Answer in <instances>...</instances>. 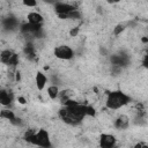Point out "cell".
I'll return each mask as SVG.
<instances>
[{
    "label": "cell",
    "mask_w": 148,
    "mask_h": 148,
    "mask_svg": "<svg viewBox=\"0 0 148 148\" xmlns=\"http://www.w3.org/2000/svg\"><path fill=\"white\" fill-rule=\"evenodd\" d=\"M130 101H131L130 96H127L123 91H120V90L111 91V92L108 94L106 106L111 110H117V109L126 105L127 103H130Z\"/></svg>",
    "instance_id": "6da1fadb"
},
{
    "label": "cell",
    "mask_w": 148,
    "mask_h": 148,
    "mask_svg": "<svg viewBox=\"0 0 148 148\" xmlns=\"http://www.w3.org/2000/svg\"><path fill=\"white\" fill-rule=\"evenodd\" d=\"M32 145H36V146H39V147H44V148H47V147H51V141H50V136H49V133L40 128L39 131L36 132V134L30 139V141Z\"/></svg>",
    "instance_id": "7a4b0ae2"
},
{
    "label": "cell",
    "mask_w": 148,
    "mask_h": 148,
    "mask_svg": "<svg viewBox=\"0 0 148 148\" xmlns=\"http://www.w3.org/2000/svg\"><path fill=\"white\" fill-rule=\"evenodd\" d=\"M54 56L61 60H69L74 57V51L68 45H59L54 49Z\"/></svg>",
    "instance_id": "3957f363"
},
{
    "label": "cell",
    "mask_w": 148,
    "mask_h": 148,
    "mask_svg": "<svg viewBox=\"0 0 148 148\" xmlns=\"http://www.w3.org/2000/svg\"><path fill=\"white\" fill-rule=\"evenodd\" d=\"M74 9H75V7L69 5V3H65V2H57V3H54V10L58 14H69Z\"/></svg>",
    "instance_id": "277c9868"
},
{
    "label": "cell",
    "mask_w": 148,
    "mask_h": 148,
    "mask_svg": "<svg viewBox=\"0 0 148 148\" xmlns=\"http://www.w3.org/2000/svg\"><path fill=\"white\" fill-rule=\"evenodd\" d=\"M99 145L104 148H111L116 145V138L111 134H102L99 138Z\"/></svg>",
    "instance_id": "5b68a950"
},
{
    "label": "cell",
    "mask_w": 148,
    "mask_h": 148,
    "mask_svg": "<svg viewBox=\"0 0 148 148\" xmlns=\"http://www.w3.org/2000/svg\"><path fill=\"white\" fill-rule=\"evenodd\" d=\"M130 125V119L125 114H120L116 120H114V126L118 130H126Z\"/></svg>",
    "instance_id": "8992f818"
},
{
    "label": "cell",
    "mask_w": 148,
    "mask_h": 148,
    "mask_svg": "<svg viewBox=\"0 0 148 148\" xmlns=\"http://www.w3.org/2000/svg\"><path fill=\"white\" fill-rule=\"evenodd\" d=\"M35 81H36V87L38 90H43L46 86V82H47V77L45 76V74L43 72H37L36 74V77H35Z\"/></svg>",
    "instance_id": "52a82bcc"
},
{
    "label": "cell",
    "mask_w": 148,
    "mask_h": 148,
    "mask_svg": "<svg viewBox=\"0 0 148 148\" xmlns=\"http://www.w3.org/2000/svg\"><path fill=\"white\" fill-rule=\"evenodd\" d=\"M27 20L31 24H42L43 21H44V17L39 13H37V12H31V13L28 14Z\"/></svg>",
    "instance_id": "ba28073f"
},
{
    "label": "cell",
    "mask_w": 148,
    "mask_h": 148,
    "mask_svg": "<svg viewBox=\"0 0 148 148\" xmlns=\"http://www.w3.org/2000/svg\"><path fill=\"white\" fill-rule=\"evenodd\" d=\"M10 102H12V96H10V94H9L8 91H6L5 89H2V90L0 91V103H1L3 106H7V105L10 104Z\"/></svg>",
    "instance_id": "9c48e42d"
},
{
    "label": "cell",
    "mask_w": 148,
    "mask_h": 148,
    "mask_svg": "<svg viewBox=\"0 0 148 148\" xmlns=\"http://www.w3.org/2000/svg\"><path fill=\"white\" fill-rule=\"evenodd\" d=\"M0 116H1V118L7 119V120H9V121H10V123H13V124H15V123H16V121H15V120H16V117H15L14 112H13V111H10V110H6V109L1 110Z\"/></svg>",
    "instance_id": "30bf717a"
},
{
    "label": "cell",
    "mask_w": 148,
    "mask_h": 148,
    "mask_svg": "<svg viewBox=\"0 0 148 148\" xmlns=\"http://www.w3.org/2000/svg\"><path fill=\"white\" fill-rule=\"evenodd\" d=\"M46 91H47V95H49V97H50L51 99H56L57 97H59V94H60L59 88H58V86H56V84L50 86Z\"/></svg>",
    "instance_id": "8fae6325"
},
{
    "label": "cell",
    "mask_w": 148,
    "mask_h": 148,
    "mask_svg": "<svg viewBox=\"0 0 148 148\" xmlns=\"http://www.w3.org/2000/svg\"><path fill=\"white\" fill-rule=\"evenodd\" d=\"M13 54H14V53H13L10 50H3V51L1 52V56H0V58H1V62H2V64H8L9 59L12 58Z\"/></svg>",
    "instance_id": "7c38bea8"
},
{
    "label": "cell",
    "mask_w": 148,
    "mask_h": 148,
    "mask_svg": "<svg viewBox=\"0 0 148 148\" xmlns=\"http://www.w3.org/2000/svg\"><path fill=\"white\" fill-rule=\"evenodd\" d=\"M22 3L27 7H36L37 6V0H22Z\"/></svg>",
    "instance_id": "4fadbf2b"
},
{
    "label": "cell",
    "mask_w": 148,
    "mask_h": 148,
    "mask_svg": "<svg viewBox=\"0 0 148 148\" xmlns=\"http://www.w3.org/2000/svg\"><path fill=\"white\" fill-rule=\"evenodd\" d=\"M86 114H87V116H90V117H94V116L96 114V110H95L92 106L87 105V108H86Z\"/></svg>",
    "instance_id": "5bb4252c"
},
{
    "label": "cell",
    "mask_w": 148,
    "mask_h": 148,
    "mask_svg": "<svg viewBox=\"0 0 148 148\" xmlns=\"http://www.w3.org/2000/svg\"><path fill=\"white\" fill-rule=\"evenodd\" d=\"M68 16H69V18H73V20H77V18H80L81 14H80V12H77L76 9H74L73 12H71V13L68 14Z\"/></svg>",
    "instance_id": "9a60e30c"
},
{
    "label": "cell",
    "mask_w": 148,
    "mask_h": 148,
    "mask_svg": "<svg viewBox=\"0 0 148 148\" xmlns=\"http://www.w3.org/2000/svg\"><path fill=\"white\" fill-rule=\"evenodd\" d=\"M124 29H125V27H124L123 24H118V25H116V28L113 29V34H114L116 36H118V35H120V32L124 31Z\"/></svg>",
    "instance_id": "2e32d148"
},
{
    "label": "cell",
    "mask_w": 148,
    "mask_h": 148,
    "mask_svg": "<svg viewBox=\"0 0 148 148\" xmlns=\"http://www.w3.org/2000/svg\"><path fill=\"white\" fill-rule=\"evenodd\" d=\"M17 61H18V56L14 53V54L12 56V58L9 59V61H8V65H12V66H15V65H17Z\"/></svg>",
    "instance_id": "e0dca14e"
},
{
    "label": "cell",
    "mask_w": 148,
    "mask_h": 148,
    "mask_svg": "<svg viewBox=\"0 0 148 148\" xmlns=\"http://www.w3.org/2000/svg\"><path fill=\"white\" fill-rule=\"evenodd\" d=\"M79 31H80V28L79 27H75V28H72L69 30V36L71 37H76L79 35Z\"/></svg>",
    "instance_id": "ac0fdd59"
},
{
    "label": "cell",
    "mask_w": 148,
    "mask_h": 148,
    "mask_svg": "<svg viewBox=\"0 0 148 148\" xmlns=\"http://www.w3.org/2000/svg\"><path fill=\"white\" fill-rule=\"evenodd\" d=\"M142 65L146 67V68H148V53L143 57V60H142Z\"/></svg>",
    "instance_id": "d6986e66"
},
{
    "label": "cell",
    "mask_w": 148,
    "mask_h": 148,
    "mask_svg": "<svg viewBox=\"0 0 148 148\" xmlns=\"http://www.w3.org/2000/svg\"><path fill=\"white\" fill-rule=\"evenodd\" d=\"M17 101H18V103H21V104H25V98L24 97H17Z\"/></svg>",
    "instance_id": "ffe728a7"
},
{
    "label": "cell",
    "mask_w": 148,
    "mask_h": 148,
    "mask_svg": "<svg viewBox=\"0 0 148 148\" xmlns=\"http://www.w3.org/2000/svg\"><path fill=\"white\" fill-rule=\"evenodd\" d=\"M20 77H21V76H20V73H16V80H17V81L20 80Z\"/></svg>",
    "instance_id": "44dd1931"
},
{
    "label": "cell",
    "mask_w": 148,
    "mask_h": 148,
    "mask_svg": "<svg viewBox=\"0 0 148 148\" xmlns=\"http://www.w3.org/2000/svg\"><path fill=\"white\" fill-rule=\"evenodd\" d=\"M106 1H108L109 3H113V2H114V0H106Z\"/></svg>",
    "instance_id": "7402d4cb"
},
{
    "label": "cell",
    "mask_w": 148,
    "mask_h": 148,
    "mask_svg": "<svg viewBox=\"0 0 148 148\" xmlns=\"http://www.w3.org/2000/svg\"><path fill=\"white\" fill-rule=\"evenodd\" d=\"M119 1H120V0H114V2H119Z\"/></svg>",
    "instance_id": "603a6c76"
}]
</instances>
